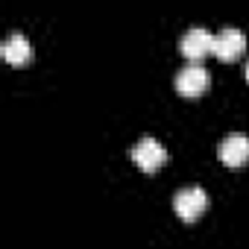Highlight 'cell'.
<instances>
[{"label":"cell","instance_id":"6da1fadb","mask_svg":"<svg viewBox=\"0 0 249 249\" xmlns=\"http://www.w3.org/2000/svg\"><path fill=\"white\" fill-rule=\"evenodd\" d=\"M205 208H208V194H205L199 185H185V188H179L176 196H173V211H176L182 220H188V223L199 220Z\"/></svg>","mask_w":249,"mask_h":249},{"label":"cell","instance_id":"7a4b0ae2","mask_svg":"<svg viewBox=\"0 0 249 249\" xmlns=\"http://www.w3.org/2000/svg\"><path fill=\"white\" fill-rule=\"evenodd\" d=\"M132 161H135L144 173H156V170L167 161V150H164V144H161V141H156V138L144 135V138L132 147Z\"/></svg>","mask_w":249,"mask_h":249},{"label":"cell","instance_id":"3957f363","mask_svg":"<svg viewBox=\"0 0 249 249\" xmlns=\"http://www.w3.org/2000/svg\"><path fill=\"white\" fill-rule=\"evenodd\" d=\"M208 82H211V76H208V71H205L199 62H188V65L179 68V73H176V88H179V94H185V97H199V94L208 88Z\"/></svg>","mask_w":249,"mask_h":249},{"label":"cell","instance_id":"277c9868","mask_svg":"<svg viewBox=\"0 0 249 249\" xmlns=\"http://www.w3.org/2000/svg\"><path fill=\"white\" fill-rule=\"evenodd\" d=\"M217 156H220V161L229 164V167H243V164L249 161V135H243V132L226 135V138L220 141V147H217Z\"/></svg>","mask_w":249,"mask_h":249},{"label":"cell","instance_id":"5b68a950","mask_svg":"<svg viewBox=\"0 0 249 249\" xmlns=\"http://www.w3.org/2000/svg\"><path fill=\"white\" fill-rule=\"evenodd\" d=\"M243 47H246V36L237 27H223L214 36V56L223 59V62H234L243 53Z\"/></svg>","mask_w":249,"mask_h":249},{"label":"cell","instance_id":"8992f818","mask_svg":"<svg viewBox=\"0 0 249 249\" xmlns=\"http://www.w3.org/2000/svg\"><path fill=\"white\" fill-rule=\"evenodd\" d=\"M179 50L191 59V62H199L205 53H214V36L202 27H191L182 38H179Z\"/></svg>","mask_w":249,"mask_h":249},{"label":"cell","instance_id":"52a82bcc","mask_svg":"<svg viewBox=\"0 0 249 249\" xmlns=\"http://www.w3.org/2000/svg\"><path fill=\"white\" fill-rule=\"evenodd\" d=\"M0 53H3V59L9 65H24V62H30L33 47H30V38L24 33H12L3 44H0Z\"/></svg>","mask_w":249,"mask_h":249},{"label":"cell","instance_id":"ba28073f","mask_svg":"<svg viewBox=\"0 0 249 249\" xmlns=\"http://www.w3.org/2000/svg\"><path fill=\"white\" fill-rule=\"evenodd\" d=\"M243 73H246V82H249V62H246V71H243Z\"/></svg>","mask_w":249,"mask_h":249}]
</instances>
